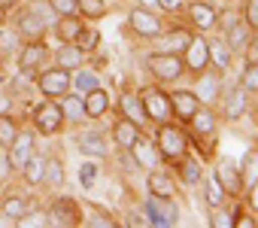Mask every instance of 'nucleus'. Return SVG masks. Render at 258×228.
<instances>
[{
	"label": "nucleus",
	"instance_id": "a19ab883",
	"mask_svg": "<svg viewBox=\"0 0 258 228\" xmlns=\"http://www.w3.org/2000/svg\"><path fill=\"white\" fill-rule=\"evenodd\" d=\"M49 7L58 16H79V0H49Z\"/></svg>",
	"mask_w": 258,
	"mask_h": 228
},
{
	"label": "nucleus",
	"instance_id": "3c124183",
	"mask_svg": "<svg viewBox=\"0 0 258 228\" xmlns=\"http://www.w3.org/2000/svg\"><path fill=\"white\" fill-rule=\"evenodd\" d=\"M91 222H94V225H100V228H115V222H112V219H106L103 213H94V219H91Z\"/></svg>",
	"mask_w": 258,
	"mask_h": 228
},
{
	"label": "nucleus",
	"instance_id": "13d9d810",
	"mask_svg": "<svg viewBox=\"0 0 258 228\" xmlns=\"http://www.w3.org/2000/svg\"><path fill=\"white\" fill-rule=\"evenodd\" d=\"M10 109V97H0V112H7Z\"/></svg>",
	"mask_w": 258,
	"mask_h": 228
},
{
	"label": "nucleus",
	"instance_id": "6ab92c4d",
	"mask_svg": "<svg viewBox=\"0 0 258 228\" xmlns=\"http://www.w3.org/2000/svg\"><path fill=\"white\" fill-rule=\"evenodd\" d=\"M79 149H82L85 155L103 158V155H106V140H103V134H100V131H85V134L79 137Z\"/></svg>",
	"mask_w": 258,
	"mask_h": 228
},
{
	"label": "nucleus",
	"instance_id": "4468645a",
	"mask_svg": "<svg viewBox=\"0 0 258 228\" xmlns=\"http://www.w3.org/2000/svg\"><path fill=\"white\" fill-rule=\"evenodd\" d=\"M188 16H191V25L198 31H210L216 28V10L210 4H204V0H195V4L188 7Z\"/></svg>",
	"mask_w": 258,
	"mask_h": 228
},
{
	"label": "nucleus",
	"instance_id": "9b49d317",
	"mask_svg": "<svg viewBox=\"0 0 258 228\" xmlns=\"http://www.w3.org/2000/svg\"><path fill=\"white\" fill-rule=\"evenodd\" d=\"M210 61V46L204 37H188V46H185V67L191 70H204Z\"/></svg>",
	"mask_w": 258,
	"mask_h": 228
},
{
	"label": "nucleus",
	"instance_id": "680f3d73",
	"mask_svg": "<svg viewBox=\"0 0 258 228\" xmlns=\"http://www.w3.org/2000/svg\"><path fill=\"white\" fill-rule=\"evenodd\" d=\"M0 85H4V73H0Z\"/></svg>",
	"mask_w": 258,
	"mask_h": 228
},
{
	"label": "nucleus",
	"instance_id": "c9c22d12",
	"mask_svg": "<svg viewBox=\"0 0 258 228\" xmlns=\"http://www.w3.org/2000/svg\"><path fill=\"white\" fill-rule=\"evenodd\" d=\"M73 43H76V49H79V52H91V49L100 43V34H97L94 28H82V31H79V37H76Z\"/></svg>",
	"mask_w": 258,
	"mask_h": 228
},
{
	"label": "nucleus",
	"instance_id": "412c9836",
	"mask_svg": "<svg viewBox=\"0 0 258 228\" xmlns=\"http://www.w3.org/2000/svg\"><path fill=\"white\" fill-rule=\"evenodd\" d=\"M85 25L79 22V16H61V22H58V28H55V34H58V40L61 43H73L76 37H79V31H82Z\"/></svg>",
	"mask_w": 258,
	"mask_h": 228
},
{
	"label": "nucleus",
	"instance_id": "e2e57ef3",
	"mask_svg": "<svg viewBox=\"0 0 258 228\" xmlns=\"http://www.w3.org/2000/svg\"><path fill=\"white\" fill-rule=\"evenodd\" d=\"M0 189H4V180H0Z\"/></svg>",
	"mask_w": 258,
	"mask_h": 228
},
{
	"label": "nucleus",
	"instance_id": "4be33fe9",
	"mask_svg": "<svg viewBox=\"0 0 258 228\" xmlns=\"http://www.w3.org/2000/svg\"><path fill=\"white\" fill-rule=\"evenodd\" d=\"M195 94H198V100L213 103V100H216V94H219V73H207V76H201V82H198Z\"/></svg>",
	"mask_w": 258,
	"mask_h": 228
},
{
	"label": "nucleus",
	"instance_id": "0e129e2a",
	"mask_svg": "<svg viewBox=\"0 0 258 228\" xmlns=\"http://www.w3.org/2000/svg\"><path fill=\"white\" fill-rule=\"evenodd\" d=\"M4 4H7V0H4Z\"/></svg>",
	"mask_w": 258,
	"mask_h": 228
},
{
	"label": "nucleus",
	"instance_id": "49530a36",
	"mask_svg": "<svg viewBox=\"0 0 258 228\" xmlns=\"http://www.w3.org/2000/svg\"><path fill=\"white\" fill-rule=\"evenodd\" d=\"M76 85H79V91L97 88V73H79V76H76Z\"/></svg>",
	"mask_w": 258,
	"mask_h": 228
},
{
	"label": "nucleus",
	"instance_id": "f257e3e1",
	"mask_svg": "<svg viewBox=\"0 0 258 228\" xmlns=\"http://www.w3.org/2000/svg\"><path fill=\"white\" fill-rule=\"evenodd\" d=\"M146 216H149V225H158V228H173V225H176V219H179V210H176L173 198L149 195V198H146Z\"/></svg>",
	"mask_w": 258,
	"mask_h": 228
},
{
	"label": "nucleus",
	"instance_id": "e433bc0d",
	"mask_svg": "<svg viewBox=\"0 0 258 228\" xmlns=\"http://www.w3.org/2000/svg\"><path fill=\"white\" fill-rule=\"evenodd\" d=\"M188 46V34H182V31H173V34H167L164 40H161V52H179V49H185Z\"/></svg>",
	"mask_w": 258,
	"mask_h": 228
},
{
	"label": "nucleus",
	"instance_id": "aec40b11",
	"mask_svg": "<svg viewBox=\"0 0 258 228\" xmlns=\"http://www.w3.org/2000/svg\"><path fill=\"white\" fill-rule=\"evenodd\" d=\"M112 137H115V143H118L121 149H131V146H134V140L140 137V131H137V125H134V122L121 119V122H115V128H112Z\"/></svg>",
	"mask_w": 258,
	"mask_h": 228
},
{
	"label": "nucleus",
	"instance_id": "473e14b6",
	"mask_svg": "<svg viewBox=\"0 0 258 228\" xmlns=\"http://www.w3.org/2000/svg\"><path fill=\"white\" fill-rule=\"evenodd\" d=\"M225 195H228L225 186H222L219 177L213 174V177L207 180V204H210V207H222V204H225Z\"/></svg>",
	"mask_w": 258,
	"mask_h": 228
},
{
	"label": "nucleus",
	"instance_id": "6e6d98bb",
	"mask_svg": "<svg viewBox=\"0 0 258 228\" xmlns=\"http://www.w3.org/2000/svg\"><path fill=\"white\" fill-rule=\"evenodd\" d=\"M7 225H16V219H13V216H7L4 210H0V228H7Z\"/></svg>",
	"mask_w": 258,
	"mask_h": 228
},
{
	"label": "nucleus",
	"instance_id": "4d7b16f0",
	"mask_svg": "<svg viewBox=\"0 0 258 228\" xmlns=\"http://www.w3.org/2000/svg\"><path fill=\"white\" fill-rule=\"evenodd\" d=\"M249 192H252V195H249V201H252V207L258 210V180H255V186H252Z\"/></svg>",
	"mask_w": 258,
	"mask_h": 228
},
{
	"label": "nucleus",
	"instance_id": "1a4fd4ad",
	"mask_svg": "<svg viewBox=\"0 0 258 228\" xmlns=\"http://www.w3.org/2000/svg\"><path fill=\"white\" fill-rule=\"evenodd\" d=\"M131 28H134L140 37H158V34H161V22H158V16L149 13V10H143V7L131 13Z\"/></svg>",
	"mask_w": 258,
	"mask_h": 228
},
{
	"label": "nucleus",
	"instance_id": "a878e982",
	"mask_svg": "<svg viewBox=\"0 0 258 228\" xmlns=\"http://www.w3.org/2000/svg\"><path fill=\"white\" fill-rule=\"evenodd\" d=\"M243 112H246V97H243V91H240V88L228 91V97H225V116H228V119H240Z\"/></svg>",
	"mask_w": 258,
	"mask_h": 228
},
{
	"label": "nucleus",
	"instance_id": "a211bd4d",
	"mask_svg": "<svg viewBox=\"0 0 258 228\" xmlns=\"http://www.w3.org/2000/svg\"><path fill=\"white\" fill-rule=\"evenodd\" d=\"M249 40H252V28L249 25H240V22L237 25H228V40L225 43H228L231 52H243L249 46Z\"/></svg>",
	"mask_w": 258,
	"mask_h": 228
},
{
	"label": "nucleus",
	"instance_id": "7ed1b4c3",
	"mask_svg": "<svg viewBox=\"0 0 258 228\" xmlns=\"http://www.w3.org/2000/svg\"><path fill=\"white\" fill-rule=\"evenodd\" d=\"M155 146H158V155H161V158L173 161V158H182V152H185V137H182V131H176L173 125H161Z\"/></svg>",
	"mask_w": 258,
	"mask_h": 228
},
{
	"label": "nucleus",
	"instance_id": "79ce46f5",
	"mask_svg": "<svg viewBox=\"0 0 258 228\" xmlns=\"http://www.w3.org/2000/svg\"><path fill=\"white\" fill-rule=\"evenodd\" d=\"M79 13H85L91 19H100L106 13V4H103V0H79Z\"/></svg>",
	"mask_w": 258,
	"mask_h": 228
},
{
	"label": "nucleus",
	"instance_id": "c03bdc74",
	"mask_svg": "<svg viewBox=\"0 0 258 228\" xmlns=\"http://www.w3.org/2000/svg\"><path fill=\"white\" fill-rule=\"evenodd\" d=\"M243 88L246 91H258V64H252V61H249V67L243 73Z\"/></svg>",
	"mask_w": 258,
	"mask_h": 228
},
{
	"label": "nucleus",
	"instance_id": "052dcab7",
	"mask_svg": "<svg viewBox=\"0 0 258 228\" xmlns=\"http://www.w3.org/2000/svg\"><path fill=\"white\" fill-rule=\"evenodd\" d=\"M152 4H158V0H143V7H152Z\"/></svg>",
	"mask_w": 258,
	"mask_h": 228
},
{
	"label": "nucleus",
	"instance_id": "37998d69",
	"mask_svg": "<svg viewBox=\"0 0 258 228\" xmlns=\"http://www.w3.org/2000/svg\"><path fill=\"white\" fill-rule=\"evenodd\" d=\"M79 183H82V189H91V186L97 183V164H94V161H85V164L79 167Z\"/></svg>",
	"mask_w": 258,
	"mask_h": 228
},
{
	"label": "nucleus",
	"instance_id": "393cba45",
	"mask_svg": "<svg viewBox=\"0 0 258 228\" xmlns=\"http://www.w3.org/2000/svg\"><path fill=\"white\" fill-rule=\"evenodd\" d=\"M243 174H240V186L243 189H252L255 186V180H258V152L252 149V152H246V158H243V167H240Z\"/></svg>",
	"mask_w": 258,
	"mask_h": 228
},
{
	"label": "nucleus",
	"instance_id": "bb28decb",
	"mask_svg": "<svg viewBox=\"0 0 258 228\" xmlns=\"http://www.w3.org/2000/svg\"><path fill=\"white\" fill-rule=\"evenodd\" d=\"M43 180L49 183V186H64V164H61V158H46V164H43Z\"/></svg>",
	"mask_w": 258,
	"mask_h": 228
},
{
	"label": "nucleus",
	"instance_id": "8fccbe9b",
	"mask_svg": "<svg viewBox=\"0 0 258 228\" xmlns=\"http://www.w3.org/2000/svg\"><path fill=\"white\" fill-rule=\"evenodd\" d=\"M158 7L167 10V13H176V10L182 7V0H158Z\"/></svg>",
	"mask_w": 258,
	"mask_h": 228
},
{
	"label": "nucleus",
	"instance_id": "5701e85b",
	"mask_svg": "<svg viewBox=\"0 0 258 228\" xmlns=\"http://www.w3.org/2000/svg\"><path fill=\"white\" fill-rule=\"evenodd\" d=\"M146 183H149V192H152V195H161V198H170V195H173V180H170L164 170H155V167H152V174H149Z\"/></svg>",
	"mask_w": 258,
	"mask_h": 228
},
{
	"label": "nucleus",
	"instance_id": "bf43d9fd",
	"mask_svg": "<svg viewBox=\"0 0 258 228\" xmlns=\"http://www.w3.org/2000/svg\"><path fill=\"white\" fill-rule=\"evenodd\" d=\"M4 19H7V13H4V7H0V25H4Z\"/></svg>",
	"mask_w": 258,
	"mask_h": 228
},
{
	"label": "nucleus",
	"instance_id": "de8ad7c7",
	"mask_svg": "<svg viewBox=\"0 0 258 228\" xmlns=\"http://www.w3.org/2000/svg\"><path fill=\"white\" fill-rule=\"evenodd\" d=\"M246 25L258 28V0H249V7H246Z\"/></svg>",
	"mask_w": 258,
	"mask_h": 228
},
{
	"label": "nucleus",
	"instance_id": "f3484780",
	"mask_svg": "<svg viewBox=\"0 0 258 228\" xmlns=\"http://www.w3.org/2000/svg\"><path fill=\"white\" fill-rule=\"evenodd\" d=\"M121 112H124V119H127V122H134L137 128L146 125V119H149V116H146V109H143V100L134 97V94H124V97H121Z\"/></svg>",
	"mask_w": 258,
	"mask_h": 228
},
{
	"label": "nucleus",
	"instance_id": "39448f33",
	"mask_svg": "<svg viewBox=\"0 0 258 228\" xmlns=\"http://www.w3.org/2000/svg\"><path fill=\"white\" fill-rule=\"evenodd\" d=\"M34 125H37L40 134H58L61 125H64V112H61V106L52 103V100L43 103V106H37V112H34Z\"/></svg>",
	"mask_w": 258,
	"mask_h": 228
},
{
	"label": "nucleus",
	"instance_id": "ea45409f",
	"mask_svg": "<svg viewBox=\"0 0 258 228\" xmlns=\"http://www.w3.org/2000/svg\"><path fill=\"white\" fill-rule=\"evenodd\" d=\"M16 225H22V228H46V225H52V219H46V213H25L22 219H16Z\"/></svg>",
	"mask_w": 258,
	"mask_h": 228
},
{
	"label": "nucleus",
	"instance_id": "a18cd8bd",
	"mask_svg": "<svg viewBox=\"0 0 258 228\" xmlns=\"http://www.w3.org/2000/svg\"><path fill=\"white\" fill-rule=\"evenodd\" d=\"M210 225H213V228H231V225H234V216H228V213H222L219 207H213V219H210Z\"/></svg>",
	"mask_w": 258,
	"mask_h": 228
},
{
	"label": "nucleus",
	"instance_id": "dca6fc26",
	"mask_svg": "<svg viewBox=\"0 0 258 228\" xmlns=\"http://www.w3.org/2000/svg\"><path fill=\"white\" fill-rule=\"evenodd\" d=\"M131 152H134L137 164H140V167H146V170H152V167L158 164V149H155L146 137H143V140L137 137V140H134V146H131Z\"/></svg>",
	"mask_w": 258,
	"mask_h": 228
},
{
	"label": "nucleus",
	"instance_id": "f8f14e48",
	"mask_svg": "<svg viewBox=\"0 0 258 228\" xmlns=\"http://www.w3.org/2000/svg\"><path fill=\"white\" fill-rule=\"evenodd\" d=\"M198 106H201V100H198L195 91H173L170 94V109L176 112L179 119H191Z\"/></svg>",
	"mask_w": 258,
	"mask_h": 228
},
{
	"label": "nucleus",
	"instance_id": "c85d7f7f",
	"mask_svg": "<svg viewBox=\"0 0 258 228\" xmlns=\"http://www.w3.org/2000/svg\"><path fill=\"white\" fill-rule=\"evenodd\" d=\"M61 112H64V122L70 119V122H79L82 116H85V106H82V97L79 94H70L64 103H61Z\"/></svg>",
	"mask_w": 258,
	"mask_h": 228
},
{
	"label": "nucleus",
	"instance_id": "c756f323",
	"mask_svg": "<svg viewBox=\"0 0 258 228\" xmlns=\"http://www.w3.org/2000/svg\"><path fill=\"white\" fill-rule=\"evenodd\" d=\"M207 46H210V58L216 61V67L225 70V67L231 64V49H228V43H225V40H213V43H207Z\"/></svg>",
	"mask_w": 258,
	"mask_h": 228
},
{
	"label": "nucleus",
	"instance_id": "58836bf2",
	"mask_svg": "<svg viewBox=\"0 0 258 228\" xmlns=\"http://www.w3.org/2000/svg\"><path fill=\"white\" fill-rule=\"evenodd\" d=\"M16 122L7 116V112H0V146H10L13 140H16Z\"/></svg>",
	"mask_w": 258,
	"mask_h": 228
},
{
	"label": "nucleus",
	"instance_id": "6e6552de",
	"mask_svg": "<svg viewBox=\"0 0 258 228\" xmlns=\"http://www.w3.org/2000/svg\"><path fill=\"white\" fill-rule=\"evenodd\" d=\"M34 155V134H16V140L10 143V167L13 170H22L25 161Z\"/></svg>",
	"mask_w": 258,
	"mask_h": 228
},
{
	"label": "nucleus",
	"instance_id": "5fc2aeb1",
	"mask_svg": "<svg viewBox=\"0 0 258 228\" xmlns=\"http://www.w3.org/2000/svg\"><path fill=\"white\" fill-rule=\"evenodd\" d=\"M10 174V158H4V155H0V180H4Z\"/></svg>",
	"mask_w": 258,
	"mask_h": 228
},
{
	"label": "nucleus",
	"instance_id": "9d476101",
	"mask_svg": "<svg viewBox=\"0 0 258 228\" xmlns=\"http://www.w3.org/2000/svg\"><path fill=\"white\" fill-rule=\"evenodd\" d=\"M46 55H49V46H46V43H40V40H34L31 46H25V49H22L19 64H22V70H25V73H34V70H40V67L46 64Z\"/></svg>",
	"mask_w": 258,
	"mask_h": 228
},
{
	"label": "nucleus",
	"instance_id": "4c0bfd02",
	"mask_svg": "<svg viewBox=\"0 0 258 228\" xmlns=\"http://www.w3.org/2000/svg\"><path fill=\"white\" fill-rule=\"evenodd\" d=\"M213 122H216V119H213V112H210V109H201V106L195 109V116H191V125H195V131H201V134H210V131H213Z\"/></svg>",
	"mask_w": 258,
	"mask_h": 228
},
{
	"label": "nucleus",
	"instance_id": "cd10ccee",
	"mask_svg": "<svg viewBox=\"0 0 258 228\" xmlns=\"http://www.w3.org/2000/svg\"><path fill=\"white\" fill-rule=\"evenodd\" d=\"M216 177H219V183L225 186V192H237V189H240V174L234 170V161H231V158L222 161V170H219Z\"/></svg>",
	"mask_w": 258,
	"mask_h": 228
},
{
	"label": "nucleus",
	"instance_id": "f704fd0d",
	"mask_svg": "<svg viewBox=\"0 0 258 228\" xmlns=\"http://www.w3.org/2000/svg\"><path fill=\"white\" fill-rule=\"evenodd\" d=\"M0 210H4L7 216H13V219H22V216L28 213V201H25L22 195H13V198L4 201V207H0Z\"/></svg>",
	"mask_w": 258,
	"mask_h": 228
},
{
	"label": "nucleus",
	"instance_id": "0eeeda50",
	"mask_svg": "<svg viewBox=\"0 0 258 228\" xmlns=\"http://www.w3.org/2000/svg\"><path fill=\"white\" fill-rule=\"evenodd\" d=\"M49 219H52V225H61V228H73V225H79V207H76V201H70V198H58V201L52 204Z\"/></svg>",
	"mask_w": 258,
	"mask_h": 228
},
{
	"label": "nucleus",
	"instance_id": "2f4dec72",
	"mask_svg": "<svg viewBox=\"0 0 258 228\" xmlns=\"http://www.w3.org/2000/svg\"><path fill=\"white\" fill-rule=\"evenodd\" d=\"M179 177H182V183H185V186H198V183L204 180V170H201V164H198V161L185 158V161L179 164Z\"/></svg>",
	"mask_w": 258,
	"mask_h": 228
},
{
	"label": "nucleus",
	"instance_id": "423d86ee",
	"mask_svg": "<svg viewBox=\"0 0 258 228\" xmlns=\"http://www.w3.org/2000/svg\"><path fill=\"white\" fill-rule=\"evenodd\" d=\"M40 91L46 97H64L70 91V73L64 67H52V70L40 73Z\"/></svg>",
	"mask_w": 258,
	"mask_h": 228
},
{
	"label": "nucleus",
	"instance_id": "864d4df0",
	"mask_svg": "<svg viewBox=\"0 0 258 228\" xmlns=\"http://www.w3.org/2000/svg\"><path fill=\"white\" fill-rule=\"evenodd\" d=\"M234 225H243V228H252L255 222H252L249 216H234Z\"/></svg>",
	"mask_w": 258,
	"mask_h": 228
},
{
	"label": "nucleus",
	"instance_id": "7c9ffc66",
	"mask_svg": "<svg viewBox=\"0 0 258 228\" xmlns=\"http://www.w3.org/2000/svg\"><path fill=\"white\" fill-rule=\"evenodd\" d=\"M43 164H46V158H40V155H31L28 161H25V180L31 183V186H37V183H43Z\"/></svg>",
	"mask_w": 258,
	"mask_h": 228
},
{
	"label": "nucleus",
	"instance_id": "f03ea898",
	"mask_svg": "<svg viewBox=\"0 0 258 228\" xmlns=\"http://www.w3.org/2000/svg\"><path fill=\"white\" fill-rule=\"evenodd\" d=\"M146 67H149L152 76H158V79H164V82H173V79L182 76L185 61H179L173 52H155V55L146 58Z\"/></svg>",
	"mask_w": 258,
	"mask_h": 228
},
{
	"label": "nucleus",
	"instance_id": "09e8293b",
	"mask_svg": "<svg viewBox=\"0 0 258 228\" xmlns=\"http://www.w3.org/2000/svg\"><path fill=\"white\" fill-rule=\"evenodd\" d=\"M243 52L249 55V61H252V64H258V37H255V40H249V46H246Z\"/></svg>",
	"mask_w": 258,
	"mask_h": 228
},
{
	"label": "nucleus",
	"instance_id": "72a5a7b5",
	"mask_svg": "<svg viewBox=\"0 0 258 228\" xmlns=\"http://www.w3.org/2000/svg\"><path fill=\"white\" fill-rule=\"evenodd\" d=\"M19 49H22V34L19 31H0V52L16 55Z\"/></svg>",
	"mask_w": 258,
	"mask_h": 228
},
{
	"label": "nucleus",
	"instance_id": "603ef678",
	"mask_svg": "<svg viewBox=\"0 0 258 228\" xmlns=\"http://www.w3.org/2000/svg\"><path fill=\"white\" fill-rule=\"evenodd\" d=\"M127 225H134V228H140V225H149V219H140V216L134 213V216H127Z\"/></svg>",
	"mask_w": 258,
	"mask_h": 228
},
{
	"label": "nucleus",
	"instance_id": "b1692460",
	"mask_svg": "<svg viewBox=\"0 0 258 228\" xmlns=\"http://www.w3.org/2000/svg\"><path fill=\"white\" fill-rule=\"evenodd\" d=\"M55 58H58V67H64V70H76L82 64V52L76 49V43H64V49L55 52Z\"/></svg>",
	"mask_w": 258,
	"mask_h": 228
},
{
	"label": "nucleus",
	"instance_id": "20e7f679",
	"mask_svg": "<svg viewBox=\"0 0 258 228\" xmlns=\"http://www.w3.org/2000/svg\"><path fill=\"white\" fill-rule=\"evenodd\" d=\"M140 100H143V109H146V116L152 119V122H167L170 119V97L164 94V91H158V88H143V94H140Z\"/></svg>",
	"mask_w": 258,
	"mask_h": 228
},
{
	"label": "nucleus",
	"instance_id": "ddd939ff",
	"mask_svg": "<svg viewBox=\"0 0 258 228\" xmlns=\"http://www.w3.org/2000/svg\"><path fill=\"white\" fill-rule=\"evenodd\" d=\"M19 34L22 37H31V40H40L46 34V19L40 13H34V10H25L19 16Z\"/></svg>",
	"mask_w": 258,
	"mask_h": 228
},
{
	"label": "nucleus",
	"instance_id": "2eb2a0df",
	"mask_svg": "<svg viewBox=\"0 0 258 228\" xmlns=\"http://www.w3.org/2000/svg\"><path fill=\"white\" fill-rule=\"evenodd\" d=\"M82 106H85V116H103V112H106V106H109V97H106V91L97 85V88L85 91V97H82Z\"/></svg>",
	"mask_w": 258,
	"mask_h": 228
}]
</instances>
